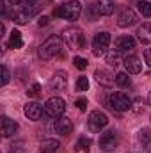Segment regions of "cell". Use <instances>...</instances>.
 I'll use <instances>...</instances> for the list:
<instances>
[{
	"label": "cell",
	"mask_w": 151,
	"mask_h": 153,
	"mask_svg": "<svg viewBox=\"0 0 151 153\" xmlns=\"http://www.w3.org/2000/svg\"><path fill=\"white\" fill-rule=\"evenodd\" d=\"M80 13H82V5L78 0H70V2H64L61 5H57L53 9V16L57 18H64V20H70V22H75L80 18Z\"/></svg>",
	"instance_id": "6da1fadb"
},
{
	"label": "cell",
	"mask_w": 151,
	"mask_h": 153,
	"mask_svg": "<svg viewBox=\"0 0 151 153\" xmlns=\"http://www.w3.org/2000/svg\"><path fill=\"white\" fill-rule=\"evenodd\" d=\"M64 111H66L64 100L59 98V96H52V98L46 100V103L43 107V117H46V119H57V117H61V116L64 114Z\"/></svg>",
	"instance_id": "7a4b0ae2"
},
{
	"label": "cell",
	"mask_w": 151,
	"mask_h": 153,
	"mask_svg": "<svg viewBox=\"0 0 151 153\" xmlns=\"http://www.w3.org/2000/svg\"><path fill=\"white\" fill-rule=\"evenodd\" d=\"M62 39H64V43H66L71 50H82V48L85 46V38H84L82 30L76 29V27H68V29H64V30H62Z\"/></svg>",
	"instance_id": "3957f363"
},
{
	"label": "cell",
	"mask_w": 151,
	"mask_h": 153,
	"mask_svg": "<svg viewBox=\"0 0 151 153\" xmlns=\"http://www.w3.org/2000/svg\"><path fill=\"white\" fill-rule=\"evenodd\" d=\"M61 46H62V41H61L59 36H50L39 46V57L44 59V61L52 59V57H55V55L61 53Z\"/></svg>",
	"instance_id": "277c9868"
},
{
	"label": "cell",
	"mask_w": 151,
	"mask_h": 153,
	"mask_svg": "<svg viewBox=\"0 0 151 153\" xmlns=\"http://www.w3.org/2000/svg\"><path fill=\"white\" fill-rule=\"evenodd\" d=\"M107 123H109V117L105 112H101V111H93L89 117H87V126H89V130L91 132H94V134H98V132H101L105 126H107Z\"/></svg>",
	"instance_id": "5b68a950"
},
{
	"label": "cell",
	"mask_w": 151,
	"mask_h": 153,
	"mask_svg": "<svg viewBox=\"0 0 151 153\" xmlns=\"http://www.w3.org/2000/svg\"><path fill=\"white\" fill-rule=\"evenodd\" d=\"M109 103L114 111L117 112H126L132 109V100L124 94V93H112L110 98H109Z\"/></svg>",
	"instance_id": "8992f818"
},
{
	"label": "cell",
	"mask_w": 151,
	"mask_h": 153,
	"mask_svg": "<svg viewBox=\"0 0 151 153\" xmlns=\"http://www.w3.org/2000/svg\"><path fill=\"white\" fill-rule=\"evenodd\" d=\"M109 45H110V34L109 32H98L94 36V39H93V53L96 57L103 55L107 52Z\"/></svg>",
	"instance_id": "52a82bcc"
},
{
	"label": "cell",
	"mask_w": 151,
	"mask_h": 153,
	"mask_svg": "<svg viewBox=\"0 0 151 153\" xmlns=\"http://www.w3.org/2000/svg\"><path fill=\"white\" fill-rule=\"evenodd\" d=\"M100 148L105 150V152H112L117 148V143H119V137H117V132L115 130H107L100 135Z\"/></svg>",
	"instance_id": "ba28073f"
},
{
	"label": "cell",
	"mask_w": 151,
	"mask_h": 153,
	"mask_svg": "<svg viewBox=\"0 0 151 153\" xmlns=\"http://www.w3.org/2000/svg\"><path fill=\"white\" fill-rule=\"evenodd\" d=\"M135 23H137V14H135V11H133L132 7H123V9L119 11V14H117V25L123 27V29H126V27H132V25H135Z\"/></svg>",
	"instance_id": "9c48e42d"
},
{
	"label": "cell",
	"mask_w": 151,
	"mask_h": 153,
	"mask_svg": "<svg viewBox=\"0 0 151 153\" xmlns=\"http://www.w3.org/2000/svg\"><path fill=\"white\" fill-rule=\"evenodd\" d=\"M53 130H55V134H59V135H68V134H71L73 132V121L70 119V117H57L55 121H53Z\"/></svg>",
	"instance_id": "30bf717a"
},
{
	"label": "cell",
	"mask_w": 151,
	"mask_h": 153,
	"mask_svg": "<svg viewBox=\"0 0 151 153\" xmlns=\"http://www.w3.org/2000/svg\"><path fill=\"white\" fill-rule=\"evenodd\" d=\"M66 85H68L66 71H57L55 75L52 76V80H50V89H52L53 93H61V91H64Z\"/></svg>",
	"instance_id": "8fae6325"
},
{
	"label": "cell",
	"mask_w": 151,
	"mask_h": 153,
	"mask_svg": "<svg viewBox=\"0 0 151 153\" xmlns=\"http://www.w3.org/2000/svg\"><path fill=\"white\" fill-rule=\"evenodd\" d=\"M123 64H124L126 71L132 73V75H137V73L142 71V62H141V59L137 55H126L124 61H123Z\"/></svg>",
	"instance_id": "7c38bea8"
},
{
	"label": "cell",
	"mask_w": 151,
	"mask_h": 153,
	"mask_svg": "<svg viewBox=\"0 0 151 153\" xmlns=\"http://www.w3.org/2000/svg\"><path fill=\"white\" fill-rule=\"evenodd\" d=\"M135 48V39L132 36H119L115 39V50L124 53V52H132Z\"/></svg>",
	"instance_id": "4fadbf2b"
},
{
	"label": "cell",
	"mask_w": 151,
	"mask_h": 153,
	"mask_svg": "<svg viewBox=\"0 0 151 153\" xmlns=\"http://www.w3.org/2000/svg\"><path fill=\"white\" fill-rule=\"evenodd\" d=\"M23 112H25V116H27L29 119H32V121H38L39 117L43 116V107L39 105L38 102H29V103L25 105Z\"/></svg>",
	"instance_id": "5bb4252c"
},
{
	"label": "cell",
	"mask_w": 151,
	"mask_h": 153,
	"mask_svg": "<svg viewBox=\"0 0 151 153\" xmlns=\"http://www.w3.org/2000/svg\"><path fill=\"white\" fill-rule=\"evenodd\" d=\"M96 9H98L100 16H110L115 11V4L112 0H98L96 2Z\"/></svg>",
	"instance_id": "9a60e30c"
},
{
	"label": "cell",
	"mask_w": 151,
	"mask_h": 153,
	"mask_svg": "<svg viewBox=\"0 0 151 153\" xmlns=\"http://www.w3.org/2000/svg\"><path fill=\"white\" fill-rule=\"evenodd\" d=\"M16 132H18L16 121H13V119H9V117H4V119H2V135H4V137H13Z\"/></svg>",
	"instance_id": "2e32d148"
},
{
	"label": "cell",
	"mask_w": 151,
	"mask_h": 153,
	"mask_svg": "<svg viewBox=\"0 0 151 153\" xmlns=\"http://www.w3.org/2000/svg\"><path fill=\"white\" fill-rule=\"evenodd\" d=\"M94 76H96V80L101 84V85H105V87H109V85H112L114 84V75L109 71V70H96V73H94Z\"/></svg>",
	"instance_id": "e0dca14e"
},
{
	"label": "cell",
	"mask_w": 151,
	"mask_h": 153,
	"mask_svg": "<svg viewBox=\"0 0 151 153\" xmlns=\"http://www.w3.org/2000/svg\"><path fill=\"white\" fill-rule=\"evenodd\" d=\"M137 39L142 45H150L151 43V23H142L137 29Z\"/></svg>",
	"instance_id": "ac0fdd59"
},
{
	"label": "cell",
	"mask_w": 151,
	"mask_h": 153,
	"mask_svg": "<svg viewBox=\"0 0 151 153\" xmlns=\"http://www.w3.org/2000/svg\"><path fill=\"white\" fill-rule=\"evenodd\" d=\"M59 148H61V143H59L57 139H46V141L41 143L39 152L41 153H55Z\"/></svg>",
	"instance_id": "d6986e66"
},
{
	"label": "cell",
	"mask_w": 151,
	"mask_h": 153,
	"mask_svg": "<svg viewBox=\"0 0 151 153\" xmlns=\"http://www.w3.org/2000/svg\"><path fill=\"white\" fill-rule=\"evenodd\" d=\"M30 18H32V14H29V13L23 11V9H20V11H16V13L13 14V22L18 23V25H25V23H29Z\"/></svg>",
	"instance_id": "ffe728a7"
},
{
	"label": "cell",
	"mask_w": 151,
	"mask_h": 153,
	"mask_svg": "<svg viewBox=\"0 0 151 153\" xmlns=\"http://www.w3.org/2000/svg\"><path fill=\"white\" fill-rule=\"evenodd\" d=\"M9 46H11V48H21V46H23V41H21V32H20V30H13V32H11V38H9Z\"/></svg>",
	"instance_id": "44dd1931"
},
{
	"label": "cell",
	"mask_w": 151,
	"mask_h": 153,
	"mask_svg": "<svg viewBox=\"0 0 151 153\" xmlns=\"http://www.w3.org/2000/svg\"><path fill=\"white\" fill-rule=\"evenodd\" d=\"M75 150H78V152H89V150H91V139L85 137V135H82V137L76 141Z\"/></svg>",
	"instance_id": "7402d4cb"
},
{
	"label": "cell",
	"mask_w": 151,
	"mask_h": 153,
	"mask_svg": "<svg viewBox=\"0 0 151 153\" xmlns=\"http://www.w3.org/2000/svg\"><path fill=\"white\" fill-rule=\"evenodd\" d=\"M115 84L119 87H130L132 85V78L128 76V73H117L115 75Z\"/></svg>",
	"instance_id": "603a6c76"
},
{
	"label": "cell",
	"mask_w": 151,
	"mask_h": 153,
	"mask_svg": "<svg viewBox=\"0 0 151 153\" xmlns=\"http://www.w3.org/2000/svg\"><path fill=\"white\" fill-rule=\"evenodd\" d=\"M105 59H107V62H109L110 66H114V68H115V66L119 64V61H121V52L112 50V52H109V53H107V57H105Z\"/></svg>",
	"instance_id": "cb8c5ba5"
},
{
	"label": "cell",
	"mask_w": 151,
	"mask_h": 153,
	"mask_svg": "<svg viewBox=\"0 0 151 153\" xmlns=\"http://www.w3.org/2000/svg\"><path fill=\"white\" fill-rule=\"evenodd\" d=\"M137 9H139V13L142 14V16H151V2H146V0H141L139 4H137Z\"/></svg>",
	"instance_id": "d4e9b609"
},
{
	"label": "cell",
	"mask_w": 151,
	"mask_h": 153,
	"mask_svg": "<svg viewBox=\"0 0 151 153\" xmlns=\"http://www.w3.org/2000/svg\"><path fill=\"white\" fill-rule=\"evenodd\" d=\"M87 87H89L87 76H78V80H76V91L78 93H84V91H87Z\"/></svg>",
	"instance_id": "484cf974"
},
{
	"label": "cell",
	"mask_w": 151,
	"mask_h": 153,
	"mask_svg": "<svg viewBox=\"0 0 151 153\" xmlns=\"http://www.w3.org/2000/svg\"><path fill=\"white\" fill-rule=\"evenodd\" d=\"M139 139H141V143H142V144H146V146H148V144L151 143V130H150V128L141 130V132H139Z\"/></svg>",
	"instance_id": "4316f807"
},
{
	"label": "cell",
	"mask_w": 151,
	"mask_h": 153,
	"mask_svg": "<svg viewBox=\"0 0 151 153\" xmlns=\"http://www.w3.org/2000/svg\"><path fill=\"white\" fill-rule=\"evenodd\" d=\"M39 91H41V85H39V84H34V85H30V87L27 89V96L36 98V96H39Z\"/></svg>",
	"instance_id": "83f0119b"
},
{
	"label": "cell",
	"mask_w": 151,
	"mask_h": 153,
	"mask_svg": "<svg viewBox=\"0 0 151 153\" xmlns=\"http://www.w3.org/2000/svg\"><path fill=\"white\" fill-rule=\"evenodd\" d=\"M73 62H75V66L78 70H85L87 68V59H84V57H75Z\"/></svg>",
	"instance_id": "f1b7e54d"
},
{
	"label": "cell",
	"mask_w": 151,
	"mask_h": 153,
	"mask_svg": "<svg viewBox=\"0 0 151 153\" xmlns=\"http://www.w3.org/2000/svg\"><path fill=\"white\" fill-rule=\"evenodd\" d=\"M9 78H11V73H9V70H7V66H2V80H0V84L5 85V84L9 82Z\"/></svg>",
	"instance_id": "f546056e"
},
{
	"label": "cell",
	"mask_w": 151,
	"mask_h": 153,
	"mask_svg": "<svg viewBox=\"0 0 151 153\" xmlns=\"http://www.w3.org/2000/svg\"><path fill=\"white\" fill-rule=\"evenodd\" d=\"M75 105H76L78 111H85V109H87V100H85V98H78L75 102Z\"/></svg>",
	"instance_id": "4dcf8cb0"
},
{
	"label": "cell",
	"mask_w": 151,
	"mask_h": 153,
	"mask_svg": "<svg viewBox=\"0 0 151 153\" xmlns=\"http://www.w3.org/2000/svg\"><path fill=\"white\" fill-rule=\"evenodd\" d=\"M144 59H146V62L151 66V48H148V50H146V53H144Z\"/></svg>",
	"instance_id": "1f68e13d"
},
{
	"label": "cell",
	"mask_w": 151,
	"mask_h": 153,
	"mask_svg": "<svg viewBox=\"0 0 151 153\" xmlns=\"http://www.w3.org/2000/svg\"><path fill=\"white\" fill-rule=\"evenodd\" d=\"M46 23H48V18H46V16H41V18H39V25L43 27V25H46Z\"/></svg>",
	"instance_id": "d6a6232c"
},
{
	"label": "cell",
	"mask_w": 151,
	"mask_h": 153,
	"mask_svg": "<svg viewBox=\"0 0 151 153\" xmlns=\"http://www.w3.org/2000/svg\"><path fill=\"white\" fill-rule=\"evenodd\" d=\"M9 2H11L13 5H21V4H23L25 0H9Z\"/></svg>",
	"instance_id": "836d02e7"
},
{
	"label": "cell",
	"mask_w": 151,
	"mask_h": 153,
	"mask_svg": "<svg viewBox=\"0 0 151 153\" xmlns=\"http://www.w3.org/2000/svg\"><path fill=\"white\" fill-rule=\"evenodd\" d=\"M148 102H150V105H151V93H150V96H148Z\"/></svg>",
	"instance_id": "e575fe53"
}]
</instances>
